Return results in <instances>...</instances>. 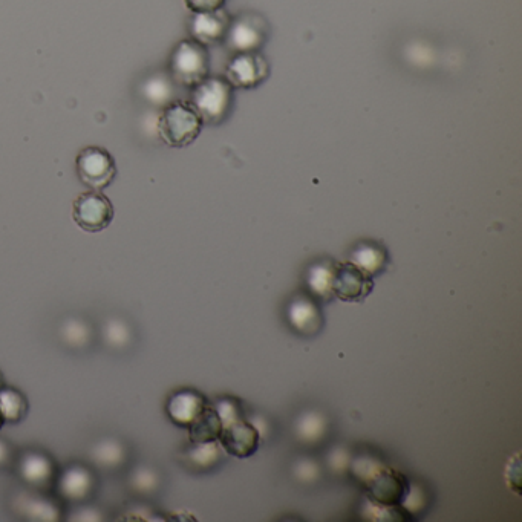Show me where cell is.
Returning <instances> with one entry per match:
<instances>
[{
    "instance_id": "cell-22",
    "label": "cell",
    "mask_w": 522,
    "mask_h": 522,
    "mask_svg": "<svg viewBox=\"0 0 522 522\" xmlns=\"http://www.w3.org/2000/svg\"><path fill=\"white\" fill-rule=\"evenodd\" d=\"M0 389H2V376H0Z\"/></svg>"
},
{
    "instance_id": "cell-7",
    "label": "cell",
    "mask_w": 522,
    "mask_h": 522,
    "mask_svg": "<svg viewBox=\"0 0 522 522\" xmlns=\"http://www.w3.org/2000/svg\"><path fill=\"white\" fill-rule=\"evenodd\" d=\"M267 40V23L256 14H242L232 19L224 43L232 53H258Z\"/></svg>"
},
{
    "instance_id": "cell-2",
    "label": "cell",
    "mask_w": 522,
    "mask_h": 522,
    "mask_svg": "<svg viewBox=\"0 0 522 522\" xmlns=\"http://www.w3.org/2000/svg\"><path fill=\"white\" fill-rule=\"evenodd\" d=\"M203 120L189 102L175 100L164 106L158 118V134L170 147L190 146L203 131Z\"/></svg>"
},
{
    "instance_id": "cell-3",
    "label": "cell",
    "mask_w": 522,
    "mask_h": 522,
    "mask_svg": "<svg viewBox=\"0 0 522 522\" xmlns=\"http://www.w3.org/2000/svg\"><path fill=\"white\" fill-rule=\"evenodd\" d=\"M192 89L189 103L204 124L218 126L226 121L232 111L233 88L224 77H207Z\"/></svg>"
},
{
    "instance_id": "cell-21",
    "label": "cell",
    "mask_w": 522,
    "mask_h": 522,
    "mask_svg": "<svg viewBox=\"0 0 522 522\" xmlns=\"http://www.w3.org/2000/svg\"><path fill=\"white\" fill-rule=\"evenodd\" d=\"M5 423L4 414H2V411H0V428H2V425Z\"/></svg>"
},
{
    "instance_id": "cell-10",
    "label": "cell",
    "mask_w": 522,
    "mask_h": 522,
    "mask_svg": "<svg viewBox=\"0 0 522 522\" xmlns=\"http://www.w3.org/2000/svg\"><path fill=\"white\" fill-rule=\"evenodd\" d=\"M218 441H221L222 447L229 454L238 458H247L258 451L259 432L244 417H239L222 425Z\"/></svg>"
},
{
    "instance_id": "cell-9",
    "label": "cell",
    "mask_w": 522,
    "mask_h": 522,
    "mask_svg": "<svg viewBox=\"0 0 522 522\" xmlns=\"http://www.w3.org/2000/svg\"><path fill=\"white\" fill-rule=\"evenodd\" d=\"M374 288V278L366 275L353 262H336L333 293L343 302H360L369 296Z\"/></svg>"
},
{
    "instance_id": "cell-14",
    "label": "cell",
    "mask_w": 522,
    "mask_h": 522,
    "mask_svg": "<svg viewBox=\"0 0 522 522\" xmlns=\"http://www.w3.org/2000/svg\"><path fill=\"white\" fill-rule=\"evenodd\" d=\"M350 262L365 271L366 275L374 278V276L380 275L388 265V253L385 248L374 242H363L351 252Z\"/></svg>"
},
{
    "instance_id": "cell-1",
    "label": "cell",
    "mask_w": 522,
    "mask_h": 522,
    "mask_svg": "<svg viewBox=\"0 0 522 522\" xmlns=\"http://www.w3.org/2000/svg\"><path fill=\"white\" fill-rule=\"evenodd\" d=\"M353 472L368 489L369 498L377 506L400 507L408 496V480L391 467L372 460H357L353 464Z\"/></svg>"
},
{
    "instance_id": "cell-8",
    "label": "cell",
    "mask_w": 522,
    "mask_h": 522,
    "mask_svg": "<svg viewBox=\"0 0 522 522\" xmlns=\"http://www.w3.org/2000/svg\"><path fill=\"white\" fill-rule=\"evenodd\" d=\"M270 65L259 53L235 54L226 68L224 79L233 89H255L267 80Z\"/></svg>"
},
{
    "instance_id": "cell-4",
    "label": "cell",
    "mask_w": 522,
    "mask_h": 522,
    "mask_svg": "<svg viewBox=\"0 0 522 522\" xmlns=\"http://www.w3.org/2000/svg\"><path fill=\"white\" fill-rule=\"evenodd\" d=\"M170 77L184 88H195L209 77L210 59L207 46L193 39L181 40L170 56Z\"/></svg>"
},
{
    "instance_id": "cell-6",
    "label": "cell",
    "mask_w": 522,
    "mask_h": 522,
    "mask_svg": "<svg viewBox=\"0 0 522 522\" xmlns=\"http://www.w3.org/2000/svg\"><path fill=\"white\" fill-rule=\"evenodd\" d=\"M77 175L92 190H105L117 175L114 157L105 147L88 146L80 151L76 160Z\"/></svg>"
},
{
    "instance_id": "cell-20",
    "label": "cell",
    "mask_w": 522,
    "mask_h": 522,
    "mask_svg": "<svg viewBox=\"0 0 522 522\" xmlns=\"http://www.w3.org/2000/svg\"><path fill=\"white\" fill-rule=\"evenodd\" d=\"M184 2L192 13H207V11L224 8L227 0H184Z\"/></svg>"
},
{
    "instance_id": "cell-5",
    "label": "cell",
    "mask_w": 522,
    "mask_h": 522,
    "mask_svg": "<svg viewBox=\"0 0 522 522\" xmlns=\"http://www.w3.org/2000/svg\"><path fill=\"white\" fill-rule=\"evenodd\" d=\"M114 215V206L100 190L82 193L72 206V219L83 232H103L111 226Z\"/></svg>"
},
{
    "instance_id": "cell-19",
    "label": "cell",
    "mask_w": 522,
    "mask_h": 522,
    "mask_svg": "<svg viewBox=\"0 0 522 522\" xmlns=\"http://www.w3.org/2000/svg\"><path fill=\"white\" fill-rule=\"evenodd\" d=\"M195 449L192 452V458L195 463L200 466H212V464L218 463L219 460V447L216 441H210V443H195Z\"/></svg>"
},
{
    "instance_id": "cell-18",
    "label": "cell",
    "mask_w": 522,
    "mask_h": 522,
    "mask_svg": "<svg viewBox=\"0 0 522 522\" xmlns=\"http://www.w3.org/2000/svg\"><path fill=\"white\" fill-rule=\"evenodd\" d=\"M169 82L164 76L152 77L144 86V94L154 105H169L172 98V85Z\"/></svg>"
},
{
    "instance_id": "cell-16",
    "label": "cell",
    "mask_w": 522,
    "mask_h": 522,
    "mask_svg": "<svg viewBox=\"0 0 522 522\" xmlns=\"http://www.w3.org/2000/svg\"><path fill=\"white\" fill-rule=\"evenodd\" d=\"M334 270H336V262L319 261L311 265L307 273V284L311 293L323 301H331L334 297L333 282Z\"/></svg>"
},
{
    "instance_id": "cell-15",
    "label": "cell",
    "mask_w": 522,
    "mask_h": 522,
    "mask_svg": "<svg viewBox=\"0 0 522 522\" xmlns=\"http://www.w3.org/2000/svg\"><path fill=\"white\" fill-rule=\"evenodd\" d=\"M190 438L193 443H210V441H218L222 431V421L216 412L215 406L207 403L206 408L201 414L193 420L189 426Z\"/></svg>"
},
{
    "instance_id": "cell-11",
    "label": "cell",
    "mask_w": 522,
    "mask_h": 522,
    "mask_svg": "<svg viewBox=\"0 0 522 522\" xmlns=\"http://www.w3.org/2000/svg\"><path fill=\"white\" fill-rule=\"evenodd\" d=\"M232 17L224 8L207 13H193L190 19V36L204 46L218 45L224 42Z\"/></svg>"
},
{
    "instance_id": "cell-17",
    "label": "cell",
    "mask_w": 522,
    "mask_h": 522,
    "mask_svg": "<svg viewBox=\"0 0 522 522\" xmlns=\"http://www.w3.org/2000/svg\"><path fill=\"white\" fill-rule=\"evenodd\" d=\"M0 411L5 420L19 421L27 412V400L14 389H0Z\"/></svg>"
},
{
    "instance_id": "cell-12",
    "label": "cell",
    "mask_w": 522,
    "mask_h": 522,
    "mask_svg": "<svg viewBox=\"0 0 522 522\" xmlns=\"http://www.w3.org/2000/svg\"><path fill=\"white\" fill-rule=\"evenodd\" d=\"M288 322L297 333L313 336L322 328V311L310 297L296 296L288 305Z\"/></svg>"
},
{
    "instance_id": "cell-13",
    "label": "cell",
    "mask_w": 522,
    "mask_h": 522,
    "mask_svg": "<svg viewBox=\"0 0 522 522\" xmlns=\"http://www.w3.org/2000/svg\"><path fill=\"white\" fill-rule=\"evenodd\" d=\"M207 406L204 395L196 391H178L170 397L167 412L173 423L183 428H189L198 415Z\"/></svg>"
}]
</instances>
